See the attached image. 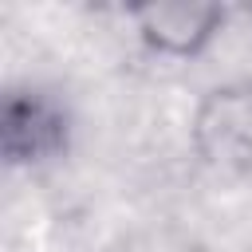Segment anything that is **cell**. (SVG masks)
<instances>
[{
  "label": "cell",
  "instance_id": "cell-1",
  "mask_svg": "<svg viewBox=\"0 0 252 252\" xmlns=\"http://www.w3.org/2000/svg\"><path fill=\"white\" fill-rule=\"evenodd\" d=\"M75 138L71 106L47 87H12L0 102V154L12 169H47Z\"/></svg>",
  "mask_w": 252,
  "mask_h": 252
},
{
  "label": "cell",
  "instance_id": "cell-2",
  "mask_svg": "<svg viewBox=\"0 0 252 252\" xmlns=\"http://www.w3.org/2000/svg\"><path fill=\"white\" fill-rule=\"evenodd\" d=\"M189 142L209 169L232 177L252 173V83L232 79L209 87L193 110Z\"/></svg>",
  "mask_w": 252,
  "mask_h": 252
},
{
  "label": "cell",
  "instance_id": "cell-4",
  "mask_svg": "<svg viewBox=\"0 0 252 252\" xmlns=\"http://www.w3.org/2000/svg\"><path fill=\"white\" fill-rule=\"evenodd\" d=\"M106 252H209L197 232L177 220H142L110 240Z\"/></svg>",
  "mask_w": 252,
  "mask_h": 252
},
{
  "label": "cell",
  "instance_id": "cell-3",
  "mask_svg": "<svg viewBox=\"0 0 252 252\" xmlns=\"http://www.w3.org/2000/svg\"><path fill=\"white\" fill-rule=\"evenodd\" d=\"M130 24L150 55L189 63L220 39L228 8L209 0H146L130 8Z\"/></svg>",
  "mask_w": 252,
  "mask_h": 252
}]
</instances>
